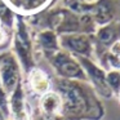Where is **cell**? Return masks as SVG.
Instances as JSON below:
<instances>
[{
	"label": "cell",
	"mask_w": 120,
	"mask_h": 120,
	"mask_svg": "<svg viewBox=\"0 0 120 120\" xmlns=\"http://www.w3.org/2000/svg\"><path fill=\"white\" fill-rule=\"evenodd\" d=\"M13 54L18 61L23 74H27L30 70L36 67V56L34 47L31 44L26 26L21 19H17V30L13 40Z\"/></svg>",
	"instance_id": "1"
},
{
	"label": "cell",
	"mask_w": 120,
	"mask_h": 120,
	"mask_svg": "<svg viewBox=\"0 0 120 120\" xmlns=\"http://www.w3.org/2000/svg\"><path fill=\"white\" fill-rule=\"evenodd\" d=\"M9 117L12 120H34L35 109L27 96L23 80L17 84L14 90L9 94L8 99Z\"/></svg>",
	"instance_id": "2"
},
{
	"label": "cell",
	"mask_w": 120,
	"mask_h": 120,
	"mask_svg": "<svg viewBox=\"0 0 120 120\" xmlns=\"http://www.w3.org/2000/svg\"><path fill=\"white\" fill-rule=\"evenodd\" d=\"M22 80H23V72L17 58L12 52L4 53L3 58L0 61V81L8 96Z\"/></svg>",
	"instance_id": "3"
},
{
	"label": "cell",
	"mask_w": 120,
	"mask_h": 120,
	"mask_svg": "<svg viewBox=\"0 0 120 120\" xmlns=\"http://www.w3.org/2000/svg\"><path fill=\"white\" fill-rule=\"evenodd\" d=\"M25 88L27 96L31 97H41L53 89V81L47 72L40 67H34L26 74V80L23 79Z\"/></svg>",
	"instance_id": "4"
},
{
	"label": "cell",
	"mask_w": 120,
	"mask_h": 120,
	"mask_svg": "<svg viewBox=\"0 0 120 120\" xmlns=\"http://www.w3.org/2000/svg\"><path fill=\"white\" fill-rule=\"evenodd\" d=\"M48 62L53 67L54 72L58 76H61L60 79H74L81 75V71L79 68L78 63L70 58L66 53L62 52H54L52 54L47 56Z\"/></svg>",
	"instance_id": "5"
},
{
	"label": "cell",
	"mask_w": 120,
	"mask_h": 120,
	"mask_svg": "<svg viewBox=\"0 0 120 120\" xmlns=\"http://www.w3.org/2000/svg\"><path fill=\"white\" fill-rule=\"evenodd\" d=\"M35 112L45 116H62V98L54 90H49L38 98Z\"/></svg>",
	"instance_id": "6"
},
{
	"label": "cell",
	"mask_w": 120,
	"mask_h": 120,
	"mask_svg": "<svg viewBox=\"0 0 120 120\" xmlns=\"http://www.w3.org/2000/svg\"><path fill=\"white\" fill-rule=\"evenodd\" d=\"M12 7H16V9L21 11L22 13H32L39 9H41L43 5L48 3V0H7Z\"/></svg>",
	"instance_id": "7"
},
{
	"label": "cell",
	"mask_w": 120,
	"mask_h": 120,
	"mask_svg": "<svg viewBox=\"0 0 120 120\" xmlns=\"http://www.w3.org/2000/svg\"><path fill=\"white\" fill-rule=\"evenodd\" d=\"M38 41H39V47L45 53V56L57 52V39H56L54 34H52L50 31H44L39 34Z\"/></svg>",
	"instance_id": "8"
},
{
	"label": "cell",
	"mask_w": 120,
	"mask_h": 120,
	"mask_svg": "<svg viewBox=\"0 0 120 120\" xmlns=\"http://www.w3.org/2000/svg\"><path fill=\"white\" fill-rule=\"evenodd\" d=\"M8 99H9V96H8V93L5 92V89H4L1 81H0V112L4 115L5 119H8V117H9Z\"/></svg>",
	"instance_id": "9"
},
{
	"label": "cell",
	"mask_w": 120,
	"mask_h": 120,
	"mask_svg": "<svg viewBox=\"0 0 120 120\" xmlns=\"http://www.w3.org/2000/svg\"><path fill=\"white\" fill-rule=\"evenodd\" d=\"M111 50H112V53H114V54L120 56V40H119V41H116L114 45H112Z\"/></svg>",
	"instance_id": "10"
},
{
	"label": "cell",
	"mask_w": 120,
	"mask_h": 120,
	"mask_svg": "<svg viewBox=\"0 0 120 120\" xmlns=\"http://www.w3.org/2000/svg\"><path fill=\"white\" fill-rule=\"evenodd\" d=\"M0 120H5V117H4V115L0 112Z\"/></svg>",
	"instance_id": "11"
},
{
	"label": "cell",
	"mask_w": 120,
	"mask_h": 120,
	"mask_svg": "<svg viewBox=\"0 0 120 120\" xmlns=\"http://www.w3.org/2000/svg\"><path fill=\"white\" fill-rule=\"evenodd\" d=\"M5 120H12V119H5Z\"/></svg>",
	"instance_id": "12"
}]
</instances>
